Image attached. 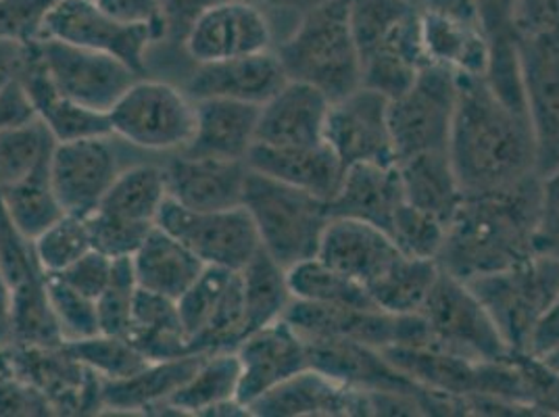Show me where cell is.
<instances>
[{
	"label": "cell",
	"mask_w": 559,
	"mask_h": 417,
	"mask_svg": "<svg viewBox=\"0 0 559 417\" xmlns=\"http://www.w3.org/2000/svg\"><path fill=\"white\" fill-rule=\"evenodd\" d=\"M449 159L464 194L489 192L533 176L536 146L528 114L506 105L483 75L457 73Z\"/></svg>",
	"instance_id": "cell-1"
},
{
	"label": "cell",
	"mask_w": 559,
	"mask_h": 417,
	"mask_svg": "<svg viewBox=\"0 0 559 417\" xmlns=\"http://www.w3.org/2000/svg\"><path fill=\"white\" fill-rule=\"evenodd\" d=\"M540 176L489 192L464 194L444 230L439 267L474 279L515 267L535 257Z\"/></svg>",
	"instance_id": "cell-2"
},
{
	"label": "cell",
	"mask_w": 559,
	"mask_h": 417,
	"mask_svg": "<svg viewBox=\"0 0 559 417\" xmlns=\"http://www.w3.org/2000/svg\"><path fill=\"white\" fill-rule=\"evenodd\" d=\"M274 52L288 80L304 82L330 100L361 86V59L350 27L349 0H326L276 43Z\"/></svg>",
	"instance_id": "cell-3"
},
{
	"label": "cell",
	"mask_w": 559,
	"mask_h": 417,
	"mask_svg": "<svg viewBox=\"0 0 559 417\" xmlns=\"http://www.w3.org/2000/svg\"><path fill=\"white\" fill-rule=\"evenodd\" d=\"M361 86L395 98L428 65L419 9L409 0H349Z\"/></svg>",
	"instance_id": "cell-4"
},
{
	"label": "cell",
	"mask_w": 559,
	"mask_h": 417,
	"mask_svg": "<svg viewBox=\"0 0 559 417\" xmlns=\"http://www.w3.org/2000/svg\"><path fill=\"white\" fill-rule=\"evenodd\" d=\"M242 205L255 222L265 253L284 270L318 255L326 230L330 203L295 186L249 169Z\"/></svg>",
	"instance_id": "cell-5"
},
{
	"label": "cell",
	"mask_w": 559,
	"mask_h": 417,
	"mask_svg": "<svg viewBox=\"0 0 559 417\" xmlns=\"http://www.w3.org/2000/svg\"><path fill=\"white\" fill-rule=\"evenodd\" d=\"M512 350H526L540 318L559 293V259L535 255L480 278L467 279Z\"/></svg>",
	"instance_id": "cell-6"
},
{
	"label": "cell",
	"mask_w": 559,
	"mask_h": 417,
	"mask_svg": "<svg viewBox=\"0 0 559 417\" xmlns=\"http://www.w3.org/2000/svg\"><path fill=\"white\" fill-rule=\"evenodd\" d=\"M111 134L142 151H185L192 139L194 100L164 80L139 78L107 114Z\"/></svg>",
	"instance_id": "cell-7"
},
{
	"label": "cell",
	"mask_w": 559,
	"mask_h": 417,
	"mask_svg": "<svg viewBox=\"0 0 559 417\" xmlns=\"http://www.w3.org/2000/svg\"><path fill=\"white\" fill-rule=\"evenodd\" d=\"M418 313L428 327V347L472 361H492L512 353L472 288L444 270L439 272Z\"/></svg>",
	"instance_id": "cell-8"
},
{
	"label": "cell",
	"mask_w": 559,
	"mask_h": 417,
	"mask_svg": "<svg viewBox=\"0 0 559 417\" xmlns=\"http://www.w3.org/2000/svg\"><path fill=\"white\" fill-rule=\"evenodd\" d=\"M457 105V73L428 63L403 93L389 100L396 163L419 153L449 151Z\"/></svg>",
	"instance_id": "cell-9"
},
{
	"label": "cell",
	"mask_w": 559,
	"mask_h": 417,
	"mask_svg": "<svg viewBox=\"0 0 559 417\" xmlns=\"http://www.w3.org/2000/svg\"><path fill=\"white\" fill-rule=\"evenodd\" d=\"M40 38L111 55L144 75L148 50L164 43L165 29L117 20L94 0H57L48 11Z\"/></svg>",
	"instance_id": "cell-10"
},
{
	"label": "cell",
	"mask_w": 559,
	"mask_h": 417,
	"mask_svg": "<svg viewBox=\"0 0 559 417\" xmlns=\"http://www.w3.org/2000/svg\"><path fill=\"white\" fill-rule=\"evenodd\" d=\"M157 226L187 245L205 265L240 272L261 251L255 222L245 205L194 211L167 196Z\"/></svg>",
	"instance_id": "cell-11"
},
{
	"label": "cell",
	"mask_w": 559,
	"mask_h": 417,
	"mask_svg": "<svg viewBox=\"0 0 559 417\" xmlns=\"http://www.w3.org/2000/svg\"><path fill=\"white\" fill-rule=\"evenodd\" d=\"M176 302L194 353L234 350L247 336L240 272L207 265Z\"/></svg>",
	"instance_id": "cell-12"
},
{
	"label": "cell",
	"mask_w": 559,
	"mask_h": 417,
	"mask_svg": "<svg viewBox=\"0 0 559 417\" xmlns=\"http://www.w3.org/2000/svg\"><path fill=\"white\" fill-rule=\"evenodd\" d=\"M36 48L59 94L98 114H109L121 94L142 78L121 59L91 48L52 38H38Z\"/></svg>",
	"instance_id": "cell-13"
},
{
	"label": "cell",
	"mask_w": 559,
	"mask_h": 417,
	"mask_svg": "<svg viewBox=\"0 0 559 417\" xmlns=\"http://www.w3.org/2000/svg\"><path fill=\"white\" fill-rule=\"evenodd\" d=\"M13 376L47 396L57 416L103 414V378L78 361L63 345H7Z\"/></svg>",
	"instance_id": "cell-14"
},
{
	"label": "cell",
	"mask_w": 559,
	"mask_h": 417,
	"mask_svg": "<svg viewBox=\"0 0 559 417\" xmlns=\"http://www.w3.org/2000/svg\"><path fill=\"white\" fill-rule=\"evenodd\" d=\"M389 100V96L368 86L332 100L324 140L345 167L361 163L395 165Z\"/></svg>",
	"instance_id": "cell-15"
},
{
	"label": "cell",
	"mask_w": 559,
	"mask_h": 417,
	"mask_svg": "<svg viewBox=\"0 0 559 417\" xmlns=\"http://www.w3.org/2000/svg\"><path fill=\"white\" fill-rule=\"evenodd\" d=\"M276 32L270 15L251 0H222L190 25L182 50L192 63H210L272 50Z\"/></svg>",
	"instance_id": "cell-16"
},
{
	"label": "cell",
	"mask_w": 559,
	"mask_h": 417,
	"mask_svg": "<svg viewBox=\"0 0 559 417\" xmlns=\"http://www.w3.org/2000/svg\"><path fill=\"white\" fill-rule=\"evenodd\" d=\"M109 136L57 142L50 155V184L66 213L88 217L121 171L117 146Z\"/></svg>",
	"instance_id": "cell-17"
},
{
	"label": "cell",
	"mask_w": 559,
	"mask_h": 417,
	"mask_svg": "<svg viewBox=\"0 0 559 417\" xmlns=\"http://www.w3.org/2000/svg\"><path fill=\"white\" fill-rule=\"evenodd\" d=\"M526 111L536 146V174L559 167V38L518 40Z\"/></svg>",
	"instance_id": "cell-18"
},
{
	"label": "cell",
	"mask_w": 559,
	"mask_h": 417,
	"mask_svg": "<svg viewBox=\"0 0 559 417\" xmlns=\"http://www.w3.org/2000/svg\"><path fill=\"white\" fill-rule=\"evenodd\" d=\"M257 417H361L370 414V396L364 391L307 368L276 389L261 394L249 407Z\"/></svg>",
	"instance_id": "cell-19"
},
{
	"label": "cell",
	"mask_w": 559,
	"mask_h": 417,
	"mask_svg": "<svg viewBox=\"0 0 559 417\" xmlns=\"http://www.w3.org/2000/svg\"><path fill=\"white\" fill-rule=\"evenodd\" d=\"M234 350L240 361L238 403L245 407L309 368L307 345L284 318L247 334Z\"/></svg>",
	"instance_id": "cell-20"
},
{
	"label": "cell",
	"mask_w": 559,
	"mask_h": 417,
	"mask_svg": "<svg viewBox=\"0 0 559 417\" xmlns=\"http://www.w3.org/2000/svg\"><path fill=\"white\" fill-rule=\"evenodd\" d=\"M286 82V71L272 48L234 59L194 63V70L187 78L185 93L192 100L228 98L261 107Z\"/></svg>",
	"instance_id": "cell-21"
},
{
	"label": "cell",
	"mask_w": 559,
	"mask_h": 417,
	"mask_svg": "<svg viewBox=\"0 0 559 417\" xmlns=\"http://www.w3.org/2000/svg\"><path fill=\"white\" fill-rule=\"evenodd\" d=\"M165 169L171 201L194 211H219L242 205L249 167L245 162L192 157L178 153Z\"/></svg>",
	"instance_id": "cell-22"
},
{
	"label": "cell",
	"mask_w": 559,
	"mask_h": 417,
	"mask_svg": "<svg viewBox=\"0 0 559 417\" xmlns=\"http://www.w3.org/2000/svg\"><path fill=\"white\" fill-rule=\"evenodd\" d=\"M332 100L304 82L288 80L259 109L257 142L270 146H311L326 142L328 111Z\"/></svg>",
	"instance_id": "cell-23"
},
{
	"label": "cell",
	"mask_w": 559,
	"mask_h": 417,
	"mask_svg": "<svg viewBox=\"0 0 559 417\" xmlns=\"http://www.w3.org/2000/svg\"><path fill=\"white\" fill-rule=\"evenodd\" d=\"M245 163L251 171L307 190L328 203L338 192L347 171L326 142L311 146H270L255 142Z\"/></svg>",
	"instance_id": "cell-24"
},
{
	"label": "cell",
	"mask_w": 559,
	"mask_h": 417,
	"mask_svg": "<svg viewBox=\"0 0 559 417\" xmlns=\"http://www.w3.org/2000/svg\"><path fill=\"white\" fill-rule=\"evenodd\" d=\"M401 255L395 240L382 228L349 217H332L316 257L368 288Z\"/></svg>",
	"instance_id": "cell-25"
},
{
	"label": "cell",
	"mask_w": 559,
	"mask_h": 417,
	"mask_svg": "<svg viewBox=\"0 0 559 417\" xmlns=\"http://www.w3.org/2000/svg\"><path fill=\"white\" fill-rule=\"evenodd\" d=\"M197 123L185 151L192 157L247 162L257 142L259 105L228 98L194 100Z\"/></svg>",
	"instance_id": "cell-26"
},
{
	"label": "cell",
	"mask_w": 559,
	"mask_h": 417,
	"mask_svg": "<svg viewBox=\"0 0 559 417\" xmlns=\"http://www.w3.org/2000/svg\"><path fill=\"white\" fill-rule=\"evenodd\" d=\"M474 20L489 48V65L485 80L506 105L515 111H526L518 29H515V0H469Z\"/></svg>",
	"instance_id": "cell-27"
},
{
	"label": "cell",
	"mask_w": 559,
	"mask_h": 417,
	"mask_svg": "<svg viewBox=\"0 0 559 417\" xmlns=\"http://www.w3.org/2000/svg\"><path fill=\"white\" fill-rule=\"evenodd\" d=\"M403 201L405 194L396 163H361L347 167L338 192L330 201V215L368 222L389 233L396 208Z\"/></svg>",
	"instance_id": "cell-28"
},
{
	"label": "cell",
	"mask_w": 559,
	"mask_h": 417,
	"mask_svg": "<svg viewBox=\"0 0 559 417\" xmlns=\"http://www.w3.org/2000/svg\"><path fill=\"white\" fill-rule=\"evenodd\" d=\"M207 353L151 361L139 373L123 380H103L100 403L109 414H155L201 366Z\"/></svg>",
	"instance_id": "cell-29"
},
{
	"label": "cell",
	"mask_w": 559,
	"mask_h": 417,
	"mask_svg": "<svg viewBox=\"0 0 559 417\" xmlns=\"http://www.w3.org/2000/svg\"><path fill=\"white\" fill-rule=\"evenodd\" d=\"M139 288L178 301L207 267L176 236L155 226L132 257Z\"/></svg>",
	"instance_id": "cell-30"
},
{
	"label": "cell",
	"mask_w": 559,
	"mask_h": 417,
	"mask_svg": "<svg viewBox=\"0 0 559 417\" xmlns=\"http://www.w3.org/2000/svg\"><path fill=\"white\" fill-rule=\"evenodd\" d=\"M396 169L405 201L447 226L464 199L449 151L419 153L396 163Z\"/></svg>",
	"instance_id": "cell-31"
},
{
	"label": "cell",
	"mask_w": 559,
	"mask_h": 417,
	"mask_svg": "<svg viewBox=\"0 0 559 417\" xmlns=\"http://www.w3.org/2000/svg\"><path fill=\"white\" fill-rule=\"evenodd\" d=\"M240 361L236 350L207 353L197 371L155 412L174 416H211L217 407L238 401Z\"/></svg>",
	"instance_id": "cell-32"
},
{
	"label": "cell",
	"mask_w": 559,
	"mask_h": 417,
	"mask_svg": "<svg viewBox=\"0 0 559 417\" xmlns=\"http://www.w3.org/2000/svg\"><path fill=\"white\" fill-rule=\"evenodd\" d=\"M421 43L430 63L462 75H483L489 65V48L478 25L443 13L419 11Z\"/></svg>",
	"instance_id": "cell-33"
},
{
	"label": "cell",
	"mask_w": 559,
	"mask_h": 417,
	"mask_svg": "<svg viewBox=\"0 0 559 417\" xmlns=\"http://www.w3.org/2000/svg\"><path fill=\"white\" fill-rule=\"evenodd\" d=\"M151 361L176 359L194 353L180 320L178 302L139 288L128 336Z\"/></svg>",
	"instance_id": "cell-34"
},
{
	"label": "cell",
	"mask_w": 559,
	"mask_h": 417,
	"mask_svg": "<svg viewBox=\"0 0 559 417\" xmlns=\"http://www.w3.org/2000/svg\"><path fill=\"white\" fill-rule=\"evenodd\" d=\"M167 196L164 167L139 163L119 171L96 211L132 224L157 226V217Z\"/></svg>",
	"instance_id": "cell-35"
},
{
	"label": "cell",
	"mask_w": 559,
	"mask_h": 417,
	"mask_svg": "<svg viewBox=\"0 0 559 417\" xmlns=\"http://www.w3.org/2000/svg\"><path fill=\"white\" fill-rule=\"evenodd\" d=\"M240 279H242L247 334L284 318L288 305L293 301L286 270L274 257L265 253L263 247L240 270Z\"/></svg>",
	"instance_id": "cell-36"
},
{
	"label": "cell",
	"mask_w": 559,
	"mask_h": 417,
	"mask_svg": "<svg viewBox=\"0 0 559 417\" xmlns=\"http://www.w3.org/2000/svg\"><path fill=\"white\" fill-rule=\"evenodd\" d=\"M439 272L441 267L435 259L396 257L372 284H368V293L373 305L382 311L395 315L418 313L430 288L439 278Z\"/></svg>",
	"instance_id": "cell-37"
},
{
	"label": "cell",
	"mask_w": 559,
	"mask_h": 417,
	"mask_svg": "<svg viewBox=\"0 0 559 417\" xmlns=\"http://www.w3.org/2000/svg\"><path fill=\"white\" fill-rule=\"evenodd\" d=\"M293 299L343 307H376L368 288L313 257L286 270ZM380 309V307H378Z\"/></svg>",
	"instance_id": "cell-38"
},
{
	"label": "cell",
	"mask_w": 559,
	"mask_h": 417,
	"mask_svg": "<svg viewBox=\"0 0 559 417\" xmlns=\"http://www.w3.org/2000/svg\"><path fill=\"white\" fill-rule=\"evenodd\" d=\"M0 199L15 228L29 240L45 233L66 213L50 184V163L22 182L0 188Z\"/></svg>",
	"instance_id": "cell-39"
},
{
	"label": "cell",
	"mask_w": 559,
	"mask_h": 417,
	"mask_svg": "<svg viewBox=\"0 0 559 417\" xmlns=\"http://www.w3.org/2000/svg\"><path fill=\"white\" fill-rule=\"evenodd\" d=\"M57 140L34 117L0 130V188L17 184L50 163Z\"/></svg>",
	"instance_id": "cell-40"
},
{
	"label": "cell",
	"mask_w": 559,
	"mask_h": 417,
	"mask_svg": "<svg viewBox=\"0 0 559 417\" xmlns=\"http://www.w3.org/2000/svg\"><path fill=\"white\" fill-rule=\"evenodd\" d=\"M63 347L103 380L130 378L151 364V359L144 357L130 338L103 332L80 341H68Z\"/></svg>",
	"instance_id": "cell-41"
},
{
	"label": "cell",
	"mask_w": 559,
	"mask_h": 417,
	"mask_svg": "<svg viewBox=\"0 0 559 417\" xmlns=\"http://www.w3.org/2000/svg\"><path fill=\"white\" fill-rule=\"evenodd\" d=\"M34 253L45 274H61L80 257L93 251L88 217L63 213L52 226L32 240Z\"/></svg>",
	"instance_id": "cell-42"
},
{
	"label": "cell",
	"mask_w": 559,
	"mask_h": 417,
	"mask_svg": "<svg viewBox=\"0 0 559 417\" xmlns=\"http://www.w3.org/2000/svg\"><path fill=\"white\" fill-rule=\"evenodd\" d=\"M136 293H139V282L134 274L132 257L116 259L111 282L103 290V295L96 299L98 327L103 334L128 336Z\"/></svg>",
	"instance_id": "cell-43"
},
{
	"label": "cell",
	"mask_w": 559,
	"mask_h": 417,
	"mask_svg": "<svg viewBox=\"0 0 559 417\" xmlns=\"http://www.w3.org/2000/svg\"><path fill=\"white\" fill-rule=\"evenodd\" d=\"M45 286H47L48 302L61 330L63 343L88 338L100 332L94 299L78 293L68 282H63L55 274H47Z\"/></svg>",
	"instance_id": "cell-44"
},
{
	"label": "cell",
	"mask_w": 559,
	"mask_h": 417,
	"mask_svg": "<svg viewBox=\"0 0 559 417\" xmlns=\"http://www.w3.org/2000/svg\"><path fill=\"white\" fill-rule=\"evenodd\" d=\"M444 230L447 226L443 222L403 201L401 207L396 208L389 236L395 240L396 249L403 255L437 261L443 247Z\"/></svg>",
	"instance_id": "cell-45"
},
{
	"label": "cell",
	"mask_w": 559,
	"mask_h": 417,
	"mask_svg": "<svg viewBox=\"0 0 559 417\" xmlns=\"http://www.w3.org/2000/svg\"><path fill=\"white\" fill-rule=\"evenodd\" d=\"M88 226L93 236V249L111 259L134 257L142 247V242L146 240V236L155 228L146 224H132L126 219H117L100 211H94L88 215Z\"/></svg>",
	"instance_id": "cell-46"
},
{
	"label": "cell",
	"mask_w": 559,
	"mask_h": 417,
	"mask_svg": "<svg viewBox=\"0 0 559 417\" xmlns=\"http://www.w3.org/2000/svg\"><path fill=\"white\" fill-rule=\"evenodd\" d=\"M520 368L526 403L538 416H559V373L540 357L526 350H512Z\"/></svg>",
	"instance_id": "cell-47"
},
{
	"label": "cell",
	"mask_w": 559,
	"mask_h": 417,
	"mask_svg": "<svg viewBox=\"0 0 559 417\" xmlns=\"http://www.w3.org/2000/svg\"><path fill=\"white\" fill-rule=\"evenodd\" d=\"M57 0H0V38L27 45L43 36V25Z\"/></svg>",
	"instance_id": "cell-48"
},
{
	"label": "cell",
	"mask_w": 559,
	"mask_h": 417,
	"mask_svg": "<svg viewBox=\"0 0 559 417\" xmlns=\"http://www.w3.org/2000/svg\"><path fill=\"white\" fill-rule=\"evenodd\" d=\"M536 255L559 259V167L540 176V205L535 234Z\"/></svg>",
	"instance_id": "cell-49"
},
{
	"label": "cell",
	"mask_w": 559,
	"mask_h": 417,
	"mask_svg": "<svg viewBox=\"0 0 559 417\" xmlns=\"http://www.w3.org/2000/svg\"><path fill=\"white\" fill-rule=\"evenodd\" d=\"M114 261L116 259L103 255L93 249L86 255L80 257L75 263H71L68 270H63L61 274H55V276H59L63 282H68L71 288H75L78 293L96 301L111 282Z\"/></svg>",
	"instance_id": "cell-50"
},
{
	"label": "cell",
	"mask_w": 559,
	"mask_h": 417,
	"mask_svg": "<svg viewBox=\"0 0 559 417\" xmlns=\"http://www.w3.org/2000/svg\"><path fill=\"white\" fill-rule=\"evenodd\" d=\"M57 416L45 394L17 376L0 380V417Z\"/></svg>",
	"instance_id": "cell-51"
},
{
	"label": "cell",
	"mask_w": 559,
	"mask_h": 417,
	"mask_svg": "<svg viewBox=\"0 0 559 417\" xmlns=\"http://www.w3.org/2000/svg\"><path fill=\"white\" fill-rule=\"evenodd\" d=\"M518 40L559 38V0H515Z\"/></svg>",
	"instance_id": "cell-52"
},
{
	"label": "cell",
	"mask_w": 559,
	"mask_h": 417,
	"mask_svg": "<svg viewBox=\"0 0 559 417\" xmlns=\"http://www.w3.org/2000/svg\"><path fill=\"white\" fill-rule=\"evenodd\" d=\"M217 2L222 0H159L165 24V40H171L174 45L182 47L190 25Z\"/></svg>",
	"instance_id": "cell-53"
},
{
	"label": "cell",
	"mask_w": 559,
	"mask_h": 417,
	"mask_svg": "<svg viewBox=\"0 0 559 417\" xmlns=\"http://www.w3.org/2000/svg\"><path fill=\"white\" fill-rule=\"evenodd\" d=\"M105 11L116 15L117 20L134 24H153L164 27L159 0H94Z\"/></svg>",
	"instance_id": "cell-54"
},
{
	"label": "cell",
	"mask_w": 559,
	"mask_h": 417,
	"mask_svg": "<svg viewBox=\"0 0 559 417\" xmlns=\"http://www.w3.org/2000/svg\"><path fill=\"white\" fill-rule=\"evenodd\" d=\"M36 117V111L27 98L22 84L13 78L0 88V130L17 126Z\"/></svg>",
	"instance_id": "cell-55"
},
{
	"label": "cell",
	"mask_w": 559,
	"mask_h": 417,
	"mask_svg": "<svg viewBox=\"0 0 559 417\" xmlns=\"http://www.w3.org/2000/svg\"><path fill=\"white\" fill-rule=\"evenodd\" d=\"M559 345V293L558 297L551 302V307L547 309V313L540 318V322L536 324L535 334L531 338L528 353H533L536 357L549 353L551 348Z\"/></svg>",
	"instance_id": "cell-56"
},
{
	"label": "cell",
	"mask_w": 559,
	"mask_h": 417,
	"mask_svg": "<svg viewBox=\"0 0 559 417\" xmlns=\"http://www.w3.org/2000/svg\"><path fill=\"white\" fill-rule=\"evenodd\" d=\"M251 2H255L257 7H261L270 15L272 24H276V17H280V20H288L295 27L307 11H311L313 7L326 0H251Z\"/></svg>",
	"instance_id": "cell-57"
},
{
	"label": "cell",
	"mask_w": 559,
	"mask_h": 417,
	"mask_svg": "<svg viewBox=\"0 0 559 417\" xmlns=\"http://www.w3.org/2000/svg\"><path fill=\"white\" fill-rule=\"evenodd\" d=\"M11 325H13V290L0 265V343H11Z\"/></svg>",
	"instance_id": "cell-58"
},
{
	"label": "cell",
	"mask_w": 559,
	"mask_h": 417,
	"mask_svg": "<svg viewBox=\"0 0 559 417\" xmlns=\"http://www.w3.org/2000/svg\"><path fill=\"white\" fill-rule=\"evenodd\" d=\"M540 359L549 366V368H554V370L559 373V345L556 348H551L549 353H545V355H540Z\"/></svg>",
	"instance_id": "cell-59"
},
{
	"label": "cell",
	"mask_w": 559,
	"mask_h": 417,
	"mask_svg": "<svg viewBox=\"0 0 559 417\" xmlns=\"http://www.w3.org/2000/svg\"><path fill=\"white\" fill-rule=\"evenodd\" d=\"M0 345H2V343H0Z\"/></svg>",
	"instance_id": "cell-60"
}]
</instances>
